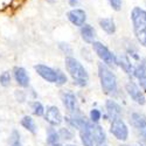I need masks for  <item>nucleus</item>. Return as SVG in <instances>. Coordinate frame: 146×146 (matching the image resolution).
Here are the masks:
<instances>
[{
  "label": "nucleus",
  "mask_w": 146,
  "mask_h": 146,
  "mask_svg": "<svg viewBox=\"0 0 146 146\" xmlns=\"http://www.w3.org/2000/svg\"><path fill=\"white\" fill-rule=\"evenodd\" d=\"M133 76L138 80L140 88L144 91H146V58L140 60V63L135 67Z\"/></svg>",
  "instance_id": "4468645a"
},
{
  "label": "nucleus",
  "mask_w": 146,
  "mask_h": 146,
  "mask_svg": "<svg viewBox=\"0 0 146 146\" xmlns=\"http://www.w3.org/2000/svg\"><path fill=\"white\" fill-rule=\"evenodd\" d=\"M101 28L109 35H112L116 33V23L112 18H102L100 19Z\"/></svg>",
  "instance_id": "6ab92c4d"
},
{
  "label": "nucleus",
  "mask_w": 146,
  "mask_h": 146,
  "mask_svg": "<svg viewBox=\"0 0 146 146\" xmlns=\"http://www.w3.org/2000/svg\"><path fill=\"white\" fill-rule=\"evenodd\" d=\"M56 74H57V78H56V86L57 87H62L68 82V77L64 72L61 70V69H56Z\"/></svg>",
  "instance_id": "a878e982"
},
{
  "label": "nucleus",
  "mask_w": 146,
  "mask_h": 146,
  "mask_svg": "<svg viewBox=\"0 0 146 146\" xmlns=\"http://www.w3.org/2000/svg\"><path fill=\"white\" fill-rule=\"evenodd\" d=\"M90 120L92 121V123H98V121L101 120L102 118V112L98 110V109H92V110L90 111Z\"/></svg>",
  "instance_id": "c85d7f7f"
},
{
  "label": "nucleus",
  "mask_w": 146,
  "mask_h": 146,
  "mask_svg": "<svg viewBox=\"0 0 146 146\" xmlns=\"http://www.w3.org/2000/svg\"><path fill=\"white\" fill-rule=\"evenodd\" d=\"M82 129H86L90 133L98 146L104 145L106 143V135H105V132H104L103 127L101 125H98L97 123H92L91 120H88L87 124L84 125V127H82Z\"/></svg>",
  "instance_id": "0eeeda50"
},
{
  "label": "nucleus",
  "mask_w": 146,
  "mask_h": 146,
  "mask_svg": "<svg viewBox=\"0 0 146 146\" xmlns=\"http://www.w3.org/2000/svg\"><path fill=\"white\" fill-rule=\"evenodd\" d=\"M80 138H81V141H82L83 146H98L97 143L95 141V139L92 138V136L86 129L80 130Z\"/></svg>",
  "instance_id": "412c9836"
},
{
  "label": "nucleus",
  "mask_w": 146,
  "mask_h": 146,
  "mask_svg": "<svg viewBox=\"0 0 146 146\" xmlns=\"http://www.w3.org/2000/svg\"><path fill=\"white\" fill-rule=\"evenodd\" d=\"M64 64L70 77L74 81V84L80 88H86L89 83V74L83 64L72 56H66Z\"/></svg>",
  "instance_id": "f257e3e1"
},
{
  "label": "nucleus",
  "mask_w": 146,
  "mask_h": 146,
  "mask_svg": "<svg viewBox=\"0 0 146 146\" xmlns=\"http://www.w3.org/2000/svg\"><path fill=\"white\" fill-rule=\"evenodd\" d=\"M44 119L50 126H58L63 121V117L61 115V111L58 110V108L55 105H49L47 106L44 115H43Z\"/></svg>",
  "instance_id": "1a4fd4ad"
},
{
  "label": "nucleus",
  "mask_w": 146,
  "mask_h": 146,
  "mask_svg": "<svg viewBox=\"0 0 146 146\" xmlns=\"http://www.w3.org/2000/svg\"><path fill=\"white\" fill-rule=\"evenodd\" d=\"M81 4V0H69V5L71 7H77Z\"/></svg>",
  "instance_id": "2f4dec72"
},
{
  "label": "nucleus",
  "mask_w": 146,
  "mask_h": 146,
  "mask_svg": "<svg viewBox=\"0 0 146 146\" xmlns=\"http://www.w3.org/2000/svg\"><path fill=\"white\" fill-rule=\"evenodd\" d=\"M61 101H62L63 106L66 108V110L70 113H80V106L77 102V97L74 92H71L69 90L62 91L61 92Z\"/></svg>",
  "instance_id": "423d86ee"
},
{
  "label": "nucleus",
  "mask_w": 146,
  "mask_h": 146,
  "mask_svg": "<svg viewBox=\"0 0 146 146\" xmlns=\"http://www.w3.org/2000/svg\"><path fill=\"white\" fill-rule=\"evenodd\" d=\"M35 71L38 72V75L44 80L48 83H56V78H57V74H56V69H53L49 66L46 64H36L34 67Z\"/></svg>",
  "instance_id": "9d476101"
},
{
  "label": "nucleus",
  "mask_w": 146,
  "mask_h": 146,
  "mask_svg": "<svg viewBox=\"0 0 146 146\" xmlns=\"http://www.w3.org/2000/svg\"><path fill=\"white\" fill-rule=\"evenodd\" d=\"M80 34H81V38L82 40L86 42L91 44L95 39H96V31L91 25H88V23H84L82 27H80Z\"/></svg>",
  "instance_id": "dca6fc26"
},
{
  "label": "nucleus",
  "mask_w": 146,
  "mask_h": 146,
  "mask_svg": "<svg viewBox=\"0 0 146 146\" xmlns=\"http://www.w3.org/2000/svg\"><path fill=\"white\" fill-rule=\"evenodd\" d=\"M15 97H17V100H18V102H25L26 101V95H25V92H23L22 90H18L17 92H15Z\"/></svg>",
  "instance_id": "7c9ffc66"
},
{
  "label": "nucleus",
  "mask_w": 146,
  "mask_h": 146,
  "mask_svg": "<svg viewBox=\"0 0 146 146\" xmlns=\"http://www.w3.org/2000/svg\"><path fill=\"white\" fill-rule=\"evenodd\" d=\"M91 44H92L94 52L101 58L103 63H105L108 66H112V67L117 66V56L109 49L105 44H103L100 41H94Z\"/></svg>",
  "instance_id": "20e7f679"
},
{
  "label": "nucleus",
  "mask_w": 146,
  "mask_h": 146,
  "mask_svg": "<svg viewBox=\"0 0 146 146\" xmlns=\"http://www.w3.org/2000/svg\"><path fill=\"white\" fill-rule=\"evenodd\" d=\"M66 119V121L68 123V125L70 126V127H72V129H77L78 131L82 129V127H84V125L87 124V119H86V117H83L81 113H74V115H70V116H68V117H66L64 118Z\"/></svg>",
  "instance_id": "2eb2a0df"
},
{
  "label": "nucleus",
  "mask_w": 146,
  "mask_h": 146,
  "mask_svg": "<svg viewBox=\"0 0 146 146\" xmlns=\"http://www.w3.org/2000/svg\"><path fill=\"white\" fill-rule=\"evenodd\" d=\"M125 89H126V92L131 97L132 101H135L139 105H145L146 104V97L143 92V89L139 88L135 82H131V81L127 82L125 84Z\"/></svg>",
  "instance_id": "6e6552de"
},
{
  "label": "nucleus",
  "mask_w": 146,
  "mask_h": 146,
  "mask_svg": "<svg viewBox=\"0 0 146 146\" xmlns=\"http://www.w3.org/2000/svg\"><path fill=\"white\" fill-rule=\"evenodd\" d=\"M20 124L23 129H26L28 132H31L32 135H35L36 131H38V127H36V124L34 119L31 116H23L22 119L20 120Z\"/></svg>",
  "instance_id": "aec40b11"
},
{
  "label": "nucleus",
  "mask_w": 146,
  "mask_h": 146,
  "mask_svg": "<svg viewBox=\"0 0 146 146\" xmlns=\"http://www.w3.org/2000/svg\"><path fill=\"white\" fill-rule=\"evenodd\" d=\"M67 18L76 27H82L87 22V13L82 8H72L67 13Z\"/></svg>",
  "instance_id": "9b49d317"
},
{
  "label": "nucleus",
  "mask_w": 146,
  "mask_h": 146,
  "mask_svg": "<svg viewBox=\"0 0 146 146\" xmlns=\"http://www.w3.org/2000/svg\"><path fill=\"white\" fill-rule=\"evenodd\" d=\"M133 34L140 46L146 47V11L141 7H133L131 11Z\"/></svg>",
  "instance_id": "7ed1b4c3"
},
{
  "label": "nucleus",
  "mask_w": 146,
  "mask_h": 146,
  "mask_svg": "<svg viewBox=\"0 0 146 146\" xmlns=\"http://www.w3.org/2000/svg\"><path fill=\"white\" fill-rule=\"evenodd\" d=\"M117 66H119L127 75L133 76V71H135V66L131 63V61L127 55L123 54L120 56H117Z\"/></svg>",
  "instance_id": "a211bd4d"
},
{
  "label": "nucleus",
  "mask_w": 146,
  "mask_h": 146,
  "mask_svg": "<svg viewBox=\"0 0 146 146\" xmlns=\"http://www.w3.org/2000/svg\"><path fill=\"white\" fill-rule=\"evenodd\" d=\"M50 146H63V145L60 144V143H57V144H54V145H50Z\"/></svg>",
  "instance_id": "473e14b6"
},
{
  "label": "nucleus",
  "mask_w": 146,
  "mask_h": 146,
  "mask_svg": "<svg viewBox=\"0 0 146 146\" xmlns=\"http://www.w3.org/2000/svg\"><path fill=\"white\" fill-rule=\"evenodd\" d=\"M63 146H76V145H63Z\"/></svg>",
  "instance_id": "72a5a7b5"
},
{
  "label": "nucleus",
  "mask_w": 146,
  "mask_h": 146,
  "mask_svg": "<svg viewBox=\"0 0 146 146\" xmlns=\"http://www.w3.org/2000/svg\"><path fill=\"white\" fill-rule=\"evenodd\" d=\"M101 146H108V145H105V144H104V145H101Z\"/></svg>",
  "instance_id": "f704fd0d"
},
{
  "label": "nucleus",
  "mask_w": 146,
  "mask_h": 146,
  "mask_svg": "<svg viewBox=\"0 0 146 146\" xmlns=\"http://www.w3.org/2000/svg\"><path fill=\"white\" fill-rule=\"evenodd\" d=\"M58 49L66 56H71L72 55V48L67 42H58Z\"/></svg>",
  "instance_id": "cd10ccee"
},
{
  "label": "nucleus",
  "mask_w": 146,
  "mask_h": 146,
  "mask_svg": "<svg viewBox=\"0 0 146 146\" xmlns=\"http://www.w3.org/2000/svg\"><path fill=\"white\" fill-rule=\"evenodd\" d=\"M11 81H12V76L9 74V71H4L0 75V86L7 88L11 86Z\"/></svg>",
  "instance_id": "393cba45"
},
{
  "label": "nucleus",
  "mask_w": 146,
  "mask_h": 146,
  "mask_svg": "<svg viewBox=\"0 0 146 146\" xmlns=\"http://www.w3.org/2000/svg\"><path fill=\"white\" fill-rule=\"evenodd\" d=\"M105 109L106 112L111 119L117 118V117H121V106L113 100H108L105 102Z\"/></svg>",
  "instance_id": "f3484780"
},
{
  "label": "nucleus",
  "mask_w": 146,
  "mask_h": 146,
  "mask_svg": "<svg viewBox=\"0 0 146 146\" xmlns=\"http://www.w3.org/2000/svg\"><path fill=\"white\" fill-rule=\"evenodd\" d=\"M31 108H32V112L34 116H38V117H42L44 115L46 109L42 105V103L38 102V101H34L31 103Z\"/></svg>",
  "instance_id": "5701e85b"
},
{
  "label": "nucleus",
  "mask_w": 146,
  "mask_h": 146,
  "mask_svg": "<svg viewBox=\"0 0 146 146\" xmlns=\"http://www.w3.org/2000/svg\"><path fill=\"white\" fill-rule=\"evenodd\" d=\"M108 3L110 4L111 8L116 12H119L121 9V0H108Z\"/></svg>",
  "instance_id": "c756f323"
},
{
  "label": "nucleus",
  "mask_w": 146,
  "mask_h": 146,
  "mask_svg": "<svg viewBox=\"0 0 146 146\" xmlns=\"http://www.w3.org/2000/svg\"><path fill=\"white\" fill-rule=\"evenodd\" d=\"M13 77L19 87H21V88L29 87V75L23 67H14L13 68Z\"/></svg>",
  "instance_id": "ddd939ff"
},
{
  "label": "nucleus",
  "mask_w": 146,
  "mask_h": 146,
  "mask_svg": "<svg viewBox=\"0 0 146 146\" xmlns=\"http://www.w3.org/2000/svg\"><path fill=\"white\" fill-rule=\"evenodd\" d=\"M9 141H11V146H22L21 140H20V133H19L18 130H13V131H12Z\"/></svg>",
  "instance_id": "bb28decb"
},
{
  "label": "nucleus",
  "mask_w": 146,
  "mask_h": 146,
  "mask_svg": "<svg viewBox=\"0 0 146 146\" xmlns=\"http://www.w3.org/2000/svg\"><path fill=\"white\" fill-rule=\"evenodd\" d=\"M110 132L112 133L116 139L121 140V141H125L129 138V127L125 124V121L121 119V117L111 119Z\"/></svg>",
  "instance_id": "39448f33"
},
{
  "label": "nucleus",
  "mask_w": 146,
  "mask_h": 146,
  "mask_svg": "<svg viewBox=\"0 0 146 146\" xmlns=\"http://www.w3.org/2000/svg\"><path fill=\"white\" fill-rule=\"evenodd\" d=\"M61 138H60V135H58V131H56L54 129V126H49L47 130V143L49 145H54V144H57L60 143Z\"/></svg>",
  "instance_id": "4be33fe9"
},
{
  "label": "nucleus",
  "mask_w": 146,
  "mask_h": 146,
  "mask_svg": "<svg viewBox=\"0 0 146 146\" xmlns=\"http://www.w3.org/2000/svg\"><path fill=\"white\" fill-rule=\"evenodd\" d=\"M98 77L101 82V88L106 96L115 97L118 94V83L117 77L109 68L108 64L100 62L98 63Z\"/></svg>",
  "instance_id": "f03ea898"
},
{
  "label": "nucleus",
  "mask_w": 146,
  "mask_h": 146,
  "mask_svg": "<svg viewBox=\"0 0 146 146\" xmlns=\"http://www.w3.org/2000/svg\"><path fill=\"white\" fill-rule=\"evenodd\" d=\"M60 138L63 140H72L74 139V132H72L69 127H62L58 130Z\"/></svg>",
  "instance_id": "b1692460"
},
{
  "label": "nucleus",
  "mask_w": 146,
  "mask_h": 146,
  "mask_svg": "<svg viewBox=\"0 0 146 146\" xmlns=\"http://www.w3.org/2000/svg\"><path fill=\"white\" fill-rule=\"evenodd\" d=\"M131 123L133 125L139 136L146 140V117L143 115V113H139V112H133L131 115Z\"/></svg>",
  "instance_id": "f8f14e48"
}]
</instances>
